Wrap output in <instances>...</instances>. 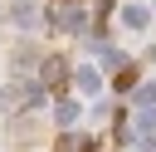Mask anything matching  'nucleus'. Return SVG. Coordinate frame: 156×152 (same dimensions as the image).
<instances>
[{
	"instance_id": "1",
	"label": "nucleus",
	"mask_w": 156,
	"mask_h": 152,
	"mask_svg": "<svg viewBox=\"0 0 156 152\" xmlns=\"http://www.w3.org/2000/svg\"><path fill=\"white\" fill-rule=\"evenodd\" d=\"M10 20H15L20 29H34V20H39V10H34V0H20V5L10 10Z\"/></svg>"
},
{
	"instance_id": "2",
	"label": "nucleus",
	"mask_w": 156,
	"mask_h": 152,
	"mask_svg": "<svg viewBox=\"0 0 156 152\" xmlns=\"http://www.w3.org/2000/svg\"><path fill=\"white\" fill-rule=\"evenodd\" d=\"M122 20H127V29H141V25L151 20V15H146L141 5H132V10H122Z\"/></svg>"
},
{
	"instance_id": "3",
	"label": "nucleus",
	"mask_w": 156,
	"mask_h": 152,
	"mask_svg": "<svg viewBox=\"0 0 156 152\" xmlns=\"http://www.w3.org/2000/svg\"><path fill=\"white\" fill-rule=\"evenodd\" d=\"M78 88H83V93H98L102 83H98V74H93V69H78Z\"/></svg>"
},
{
	"instance_id": "4",
	"label": "nucleus",
	"mask_w": 156,
	"mask_h": 152,
	"mask_svg": "<svg viewBox=\"0 0 156 152\" xmlns=\"http://www.w3.org/2000/svg\"><path fill=\"white\" fill-rule=\"evenodd\" d=\"M136 127L141 132H156V113H136Z\"/></svg>"
}]
</instances>
